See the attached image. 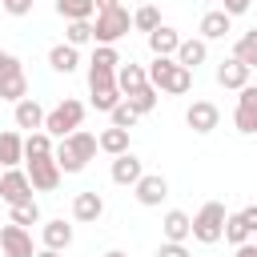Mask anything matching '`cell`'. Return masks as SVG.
<instances>
[{"instance_id": "6da1fadb", "label": "cell", "mask_w": 257, "mask_h": 257, "mask_svg": "<svg viewBox=\"0 0 257 257\" xmlns=\"http://www.w3.org/2000/svg\"><path fill=\"white\" fill-rule=\"evenodd\" d=\"M92 157H96V137H92L88 128L68 133V137L56 141V149H52V161L60 165V173H80Z\"/></svg>"}, {"instance_id": "7a4b0ae2", "label": "cell", "mask_w": 257, "mask_h": 257, "mask_svg": "<svg viewBox=\"0 0 257 257\" xmlns=\"http://www.w3.org/2000/svg\"><path fill=\"white\" fill-rule=\"evenodd\" d=\"M145 72H149V84H153L157 92L185 96V92L193 88V72H189V68H181L173 56H153V64H149Z\"/></svg>"}, {"instance_id": "3957f363", "label": "cell", "mask_w": 257, "mask_h": 257, "mask_svg": "<svg viewBox=\"0 0 257 257\" xmlns=\"http://www.w3.org/2000/svg\"><path fill=\"white\" fill-rule=\"evenodd\" d=\"M128 28H133V12H128L124 4L104 8V12L92 16V40H96V44H112V48H116V40L128 36Z\"/></svg>"}, {"instance_id": "277c9868", "label": "cell", "mask_w": 257, "mask_h": 257, "mask_svg": "<svg viewBox=\"0 0 257 257\" xmlns=\"http://www.w3.org/2000/svg\"><path fill=\"white\" fill-rule=\"evenodd\" d=\"M80 120H84V104H80L76 96H64L52 112H44V133H48L52 141H64L68 133L80 128Z\"/></svg>"}, {"instance_id": "5b68a950", "label": "cell", "mask_w": 257, "mask_h": 257, "mask_svg": "<svg viewBox=\"0 0 257 257\" xmlns=\"http://www.w3.org/2000/svg\"><path fill=\"white\" fill-rule=\"evenodd\" d=\"M225 205L221 201H205L201 209H197V217H193V241H201V245H217L221 241V233H225Z\"/></svg>"}, {"instance_id": "8992f818", "label": "cell", "mask_w": 257, "mask_h": 257, "mask_svg": "<svg viewBox=\"0 0 257 257\" xmlns=\"http://www.w3.org/2000/svg\"><path fill=\"white\" fill-rule=\"evenodd\" d=\"M32 181H28V173L24 169H4L0 173V201L12 209V205H28L32 201Z\"/></svg>"}, {"instance_id": "52a82bcc", "label": "cell", "mask_w": 257, "mask_h": 257, "mask_svg": "<svg viewBox=\"0 0 257 257\" xmlns=\"http://www.w3.org/2000/svg\"><path fill=\"white\" fill-rule=\"evenodd\" d=\"M185 124H189L197 137H209V133L221 124V108H217L213 100H193V104L185 108Z\"/></svg>"}, {"instance_id": "ba28073f", "label": "cell", "mask_w": 257, "mask_h": 257, "mask_svg": "<svg viewBox=\"0 0 257 257\" xmlns=\"http://www.w3.org/2000/svg\"><path fill=\"white\" fill-rule=\"evenodd\" d=\"M233 124H237V133H245V137H257V84H245V88H241L237 108H233Z\"/></svg>"}, {"instance_id": "9c48e42d", "label": "cell", "mask_w": 257, "mask_h": 257, "mask_svg": "<svg viewBox=\"0 0 257 257\" xmlns=\"http://www.w3.org/2000/svg\"><path fill=\"white\" fill-rule=\"evenodd\" d=\"M24 173H28V181H32V189H36V193H52V189L60 185V177H64V173H60V165H56L52 157L28 161V169H24Z\"/></svg>"}, {"instance_id": "30bf717a", "label": "cell", "mask_w": 257, "mask_h": 257, "mask_svg": "<svg viewBox=\"0 0 257 257\" xmlns=\"http://www.w3.org/2000/svg\"><path fill=\"white\" fill-rule=\"evenodd\" d=\"M0 253H4V257H36V249H32V233L8 221V225L0 229Z\"/></svg>"}, {"instance_id": "8fae6325", "label": "cell", "mask_w": 257, "mask_h": 257, "mask_svg": "<svg viewBox=\"0 0 257 257\" xmlns=\"http://www.w3.org/2000/svg\"><path fill=\"white\" fill-rule=\"evenodd\" d=\"M133 193H137V201H141L145 209H157V205L169 197V181H165L161 173H145V177L133 185Z\"/></svg>"}, {"instance_id": "7c38bea8", "label": "cell", "mask_w": 257, "mask_h": 257, "mask_svg": "<svg viewBox=\"0 0 257 257\" xmlns=\"http://www.w3.org/2000/svg\"><path fill=\"white\" fill-rule=\"evenodd\" d=\"M100 217H104V197H100L96 189H84V193L72 197V221L92 225V221H100Z\"/></svg>"}, {"instance_id": "4fadbf2b", "label": "cell", "mask_w": 257, "mask_h": 257, "mask_svg": "<svg viewBox=\"0 0 257 257\" xmlns=\"http://www.w3.org/2000/svg\"><path fill=\"white\" fill-rule=\"evenodd\" d=\"M108 177H112V185H128V189H133V185L145 177V165H141L137 153H120V157H112Z\"/></svg>"}, {"instance_id": "5bb4252c", "label": "cell", "mask_w": 257, "mask_h": 257, "mask_svg": "<svg viewBox=\"0 0 257 257\" xmlns=\"http://www.w3.org/2000/svg\"><path fill=\"white\" fill-rule=\"evenodd\" d=\"M181 68H189V72H197L205 60H209V44L201 40V36H181V48H177V56H173Z\"/></svg>"}, {"instance_id": "9a60e30c", "label": "cell", "mask_w": 257, "mask_h": 257, "mask_svg": "<svg viewBox=\"0 0 257 257\" xmlns=\"http://www.w3.org/2000/svg\"><path fill=\"white\" fill-rule=\"evenodd\" d=\"M197 32H201V40H205V44H209V40H225V36L233 32V16H225L221 8H209V12L201 16Z\"/></svg>"}, {"instance_id": "2e32d148", "label": "cell", "mask_w": 257, "mask_h": 257, "mask_svg": "<svg viewBox=\"0 0 257 257\" xmlns=\"http://www.w3.org/2000/svg\"><path fill=\"white\" fill-rule=\"evenodd\" d=\"M161 233H165V241L185 245V241L193 237V217H189V213H181V209H169V213H165V221H161Z\"/></svg>"}, {"instance_id": "e0dca14e", "label": "cell", "mask_w": 257, "mask_h": 257, "mask_svg": "<svg viewBox=\"0 0 257 257\" xmlns=\"http://www.w3.org/2000/svg\"><path fill=\"white\" fill-rule=\"evenodd\" d=\"M12 120H16V128H28V133L44 128V108H40V100H36V96H24V100L12 108Z\"/></svg>"}, {"instance_id": "ac0fdd59", "label": "cell", "mask_w": 257, "mask_h": 257, "mask_svg": "<svg viewBox=\"0 0 257 257\" xmlns=\"http://www.w3.org/2000/svg\"><path fill=\"white\" fill-rule=\"evenodd\" d=\"M249 72H253V68H245L241 60H233V56H229V60H221V64H217V84H221V88H237V92H241V88L249 84Z\"/></svg>"}, {"instance_id": "d6986e66", "label": "cell", "mask_w": 257, "mask_h": 257, "mask_svg": "<svg viewBox=\"0 0 257 257\" xmlns=\"http://www.w3.org/2000/svg\"><path fill=\"white\" fill-rule=\"evenodd\" d=\"M40 241H44V249H68L72 245V225H64V217H56V221H44L40 225Z\"/></svg>"}, {"instance_id": "ffe728a7", "label": "cell", "mask_w": 257, "mask_h": 257, "mask_svg": "<svg viewBox=\"0 0 257 257\" xmlns=\"http://www.w3.org/2000/svg\"><path fill=\"white\" fill-rule=\"evenodd\" d=\"M149 48H153V56H177V48H181V32H177L173 24H161L157 32H149Z\"/></svg>"}, {"instance_id": "44dd1931", "label": "cell", "mask_w": 257, "mask_h": 257, "mask_svg": "<svg viewBox=\"0 0 257 257\" xmlns=\"http://www.w3.org/2000/svg\"><path fill=\"white\" fill-rule=\"evenodd\" d=\"M48 64H52V72H64V76H68V72L80 68V48H72V44L60 40V44L48 48Z\"/></svg>"}, {"instance_id": "7402d4cb", "label": "cell", "mask_w": 257, "mask_h": 257, "mask_svg": "<svg viewBox=\"0 0 257 257\" xmlns=\"http://www.w3.org/2000/svg\"><path fill=\"white\" fill-rule=\"evenodd\" d=\"M141 84H149V72H145L141 64H133V60H120V68H116V88H120V96H124V92H137Z\"/></svg>"}, {"instance_id": "603a6c76", "label": "cell", "mask_w": 257, "mask_h": 257, "mask_svg": "<svg viewBox=\"0 0 257 257\" xmlns=\"http://www.w3.org/2000/svg\"><path fill=\"white\" fill-rule=\"evenodd\" d=\"M24 161V137L20 133H0V169H16Z\"/></svg>"}, {"instance_id": "cb8c5ba5", "label": "cell", "mask_w": 257, "mask_h": 257, "mask_svg": "<svg viewBox=\"0 0 257 257\" xmlns=\"http://www.w3.org/2000/svg\"><path fill=\"white\" fill-rule=\"evenodd\" d=\"M96 149L100 153H108V157H120V153H128V128H104L100 137H96Z\"/></svg>"}, {"instance_id": "d4e9b609", "label": "cell", "mask_w": 257, "mask_h": 257, "mask_svg": "<svg viewBox=\"0 0 257 257\" xmlns=\"http://www.w3.org/2000/svg\"><path fill=\"white\" fill-rule=\"evenodd\" d=\"M52 149H56V141H52L44 128H36V133H28V137H24V161H40V157H52Z\"/></svg>"}, {"instance_id": "484cf974", "label": "cell", "mask_w": 257, "mask_h": 257, "mask_svg": "<svg viewBox=\"0 0 257 257\" xmlns=\"http://www.w3.org/2000/svg\"><path fill=\"white\" fill-rule=\"evenodd\" d=\"M56 16L60 20H92L96 4L92 0H56Z\"/></svg>"}, {"instance_id": "4316f807", "label": "cell", "mask_w": 257, "mask_h": 257, "mask_svg": "<svg viewBox=\"0 0 257 257\" xmlns=\"http://www.w3.org/2000/svg\"><path fill=\"white\" fill-rule=\"evenodd\" d=\"M124 104H128L137 116H145V112L157 108V88H153V84H141L137 92H124Z\"/></svg>"}, {"instance_id": "83f0119b", "label": "cell", "mask_w": 257, "mask_h": 257, "mask_svg": "<svg viewBox=\"0 0 257 257\" xmlns=\"http://www.w3.org/2000/svg\"><path fill=\"white\" fill-rule=\"evenodd\" d=\"M24 96H28V76H24V72H12V76H4V80H0V100L20 104Z\"/></svg>"}, {"instance_id": "f1b7e54d", "label": "cell", "mask_w": 257, "mask_h": 257, "mask_svg": "<svg viewBox=\"0 0 257 257\" xmlns=\"http://www.w3.org/2000/svg\"><path fill=\"white\" fill-rule=\"evenodd\" d=\"M233 60H241L245 68L257 64V28H249L245 36H237V44H233Z\"/></svg>"}, {"instance_id": "f546056e", "label": "cell", "mask_w": 257, "mask_h": 257, "mask_svg": "<svg viewBox=\"0 0 257 257\" xmlns=\"http://www.w3.org/2000/svg\"><path fill=\"white\" fill-rule=\"evenodd\" d=\"M133 28L137 32H157L161 28V12H157V4H137V12H133Z\"/></svg>"}, {"instance_id": "4dcf8cb0", "label": "cell", "mask_w": 257, "mask_h": 257, "mask_svg": "<svg viewBox=\"0 0 257 257\" xmlns=\"http://www.w3.org/2000/svg\"><path fill=\"white\" fill-rule=\"evenodd\" d=\"M221 237L237 249V245H245L253 233H249V225H245V217H241V213H229V217H225V233H221Z\"/></svg>"}, {"instance_id": "1f68e13d", "label": "cell", "mask_w": 257, "mask_h": 257, "mask_svg": "<svg viewBox=\"0 0 257 257\" xmlns=\"http://www.w3.org/2000/svg\"><path fill=\"white\" fill-rule=\"evenodd\" d=\"M64 44H72V48L92 44V20H68V28H64Z\"/></svg>"}, {"instance_id": "d6a6232c", "label": "cell", "mask_w": 257, "mask_h": 257, "mask_svg": "<svg viewBox=\"0 0 257 257\" xmlns=\"http://www.w3.org/2000/svg\"><path fill=\"white\" fill-rule=\"evenodd\" d=\"M120 100H124L120 88H92V108H96V112H112Z\"/></svg>"}, {"instance_id": "836d02e7", "label": "cell", "mask_w": 257, "mask_h": 257, "mask_svg": "<svg viewBox=\"0 0 257 257\" xmlns=\"http://www.w3.org/2000/svg\"><path fill=\"white\" fill-rule=\"evenodd\" d=\"M12 225L28 229V225H40V205L28 201V205H12Z\"/></svg>"}, {"instance_id": "e575fe53", "label": "cell", "mask_w": 257, "mask_h": 257, "mask_svg": "<svg viewBox=\"0 0 257 257\" xmlns=\"http://www.w3.org/2000/svg\"><path fill=\"white\" fill-rule=\"evenodd\" d=\"M88 64H96V68H112V72H116V68H120V52H116L112 44H96V52H92Z\"/></svg>"}, {"instance_id": "d590c367", "label": "cell", "mask_w": 257, "mask_h": 257, "mask_svg": "<svg viewBox=\"0 0 257 257\" xmlns=\"http://www.w3.org/2000/svg\"><path fill=\"white\" fill-rule=\"evenodd\" d=\"M92 88H116V72H112V68L88 64V92H92Z\"/></svg>"}, {"instance_id": "8d00e7d4", "label": "cell", "mask_w": 257, "mask_h": 257, "mask_svg": "<svg viewBox=\"0 0 257 257\" xmlns=\"http://www.w3.org/2000/svg\"><path fill=\"white\" fill-rule=\"evenodd\" d=\"M108 120H112V128H133V124H137L141 116H137V112H133V108H128V104L120 100V104H116V108L108 112Z\"/></svg>"}, {"instance_id": "74e56055", "label": "cell", "mask_w": 257, "mask_h": 257, "mask_svg": "<svg viewBox=\"0 0 257 257\" xmlns=\"http://www.w3.org/2000/svg\"><path fill=\"white\" fill-rule=\"evenodd\" d=\"M12 72H24V68H20V60H16L12 52H4V48H0V80H4V76H12Z\"/></svg>"}, {"instance_id": "f35d334b", "label": "cell", "mask_w": 257, "mask_h": 257, "mask_svg": "<svg viewBox=\"0 0 257 257\" xmlns=\"http://www.w3.org/2000/svg\"><path fill=\"white\" fill-rule=\"evenodd\" d=\"M0 4H4V12H8V16H28L36 0H0Z\"/></svg>"}, {"instance_id": "ab89813d", "label": "cell", "mask_w": 257, "mask_h": 257, "mask_svg": "<svg viewBox=\"0 0 257 257\" xmlns=\"http://www.w3.org/2000/svg\"><path fill=\"white\" fill-rule=\"evenodd\" d=\"M249 4L253 0H221V12L225 16H241V12H249Z\"/></svg>"}, {"instance_id": "60d3db41", "label": "cell", "mask_w": 257, "mask_h": 257, "mask_svg": "<svg viewBox=\"0 0 257 257\" xmlns=\"http://www.w3.org/2000/svg\"><path fill=\"white\" fill-rule=\"evenodd\" d=\"M157 257H189V249H185V245H177V241H165V245L157 249Z\"/></svg>"}, {"instance_id": "b9f144b4", "label": "cell", "mask_w": 257, "mask_h": 257, "mask_svg": "<svg viewBox=\"0 0 257 257\" xmlns=\"http://www.w3.org/2000/svg\"><path fill=\"white\" fill-rule=\"evenodd\" d=\"M241 217H245L249 233H257V205H245V209H241Z\"/></svg>"}, {"instance_id": "7bdbcfd3", "label": "cell", "mask_w": 257, "mask_h": 257, "mask_svg": "<svg viewBox=\"0 0 257 257\" xmlns=\"http://www.w3.org/2000/svg\"><path fill=\"white\" fill-rule=\"evenodd\" d=\"M237 257H257V245H249V241H245V245H237Z\"/></svg>"}, {"instance_id": "ee69618b", "label": "cell", "mask_w": 257, "mask_h": 257, "mask_svg": "<svg viewBox=\"0 0 257 257\" xmlns=\"http://www.w3.org/2000/svg\"><path fill=\"white\" fill-rule=\"evenodd\" d=\"M92 4H96V12H104V8H116L120 0H92Z\"/></svg>"}, {"instance_id": "f6af8a7d", "label": "cell", "mask_w": 257, "mask_h": 257, "mask_svg": "<svg viewBox=\"0 0 257 257\" xmlns=\"http://www.w3.org/2000/svg\"><path fill=\"white\" fill-rule=\"evenodd\" d=\"M36 257H60L56 249H36Z\"/></svg>"}, {"instance_id": "bcb514c9", "label": "cell", "mask_w": 257, "mask_h": 257, "mask_svg": "<svg viewBox=\"0 0 257 257\" xmlns=\"http://www.w3.org/2000/svg\"><path fill=\"white\" fill-rule=\"evenodd\" d=\"M104 257H128V253H120V249H108V253H104Z\"/></svg>"}, {"instance_id": "7dc6e473", "label": "cell", "mask_w": 257, "mask_h": 257, "mask_svg": "<svg viewBox=\"0 0 257 257\" xmlns=\"http://www.w3.org/2000/svg\"><path fill=\"white\" fill-rule=\"evenodd\" d=\"M133 4H153V0H133Z\"/></svg>"}]
</instances>
